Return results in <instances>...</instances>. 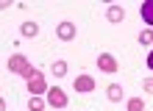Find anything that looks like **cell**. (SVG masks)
<instances>
[{"instance_id": "cell-15", "label": "cell", "mask_w": 153, "mask_h": 111, "mask_svg": "<svg viewBox=\"0 0 153 111\" xmlns=\"http://www.w3.org/2000/svg\"><path fill=\"white\" fill-rule=\"evenodd\" d=\"M142 89H145V92H148V95H153V78H148L145 83H142Z\"/></svg>"}, {"instance_id": "cell-4", "label": "cell", "mask_w": 153, "mask_h": 111, "mask_svg": "<svg viewBox=\"0 0 153 111\" xmlns=\"http://www.w3.org/2000/svg\"><path fill=\"white\" fill-rule=\"evenodd\" d=\"M97 70H100V72H109V75H114L120 67H117V58H114L111 53H100V56H97Z\"/></svg>"}, {"instance_id": "cell-13", "label": "cell", "mask_w": 153, "mask_h": 111, "mask_svg": "<svg viewBox=\"0 0 153 111\" xmlns=\"http://www.w3.org/2000/svg\"><path fill=\"white\" fill-rule=\"evenodd\" d=\"M142 108H145L142 97H131V100H128V111H142Z\"/></svg>"}, {"instance_id": "cell-14", "label": "cell", "mask_w": 153, "mask_h": 111, "mask_svg": "<svg viewBox=\"0 0 153 111\" xmlns=\"http://www.w3.org/2000/svg\"><path fill=\"white\" fill-rule=\"evenodd\" d=\"M139 42L142 44H153V31H142L139 33Z\"/></svg>"}, {"instance_id": "cell-12", "label": "cell", "mask_w": 153, "mask_h": 111, "mask_svg": "<svg viewBox=\"0 0 153 111\" xmlns=\"http://www.w3.org/2000/svg\"><path fill=\"white\" fill-rule=\"evenodd\" d=\"M67 61H56V64H53V75H56V78H61V75H67Z\"/></svg>"}, {"instance_id": "cell-1", "label": "cell", "mask_w": 153, "mask_h": 111, "mask_svg": "<svg viewBox=\"0 0 153 111\" xmlns=\"http://www.w3.org/2000/svg\"><path fill=\"white\" fill-rule=\"evenodd\" d=\"M8 70H11V72H17V75H25V78H28L36 67H31V61L25 58V56H20V53H17V56H11V58H8Z\"/></svg>"}, {"instance_id": "cell-16", "label": "cell", "mask_w": 153, "mask_h": 111, "mask_svg": "<svg viewBox=\"0 0 153 111\" xmlns=\"http://www.w3.org/2000/svg\"><path fill=\"white\" fill-rule=\"evenodd\" d=\"M148 67H150V70H153V50H150V53H148Z\"/></svg>"}, {"instance_id": "cell-11", "label": "cell", "mask_w": 153, "mask_h": 111, "mask_svg": "<svg viewBox=\"0 0 153 111\" xmlns=\"http://www.w3.org/2000/svg\"><path fill=\"white\" fill-rule=\"evenodd\" d=\"M28 108H31V111H45V100L31 95V100H28Z\"/></svg>"}, {"instance_id": "cell-3", "label": "cell", "mask_w": 153, "mask_h": 111, "mask_svg": "<svg viewBox=\"0 0 153 111\" xmlns=\"http://www.w3.org/2000/svg\"><path fill=\"white\" fill-rule=\"evenodd\" d=\"M48 103L53 108H64L70 100H67V95H64V89H61V86H50L48 89Z\"/></svg>"}, {"instance_id": "cell-6", "label": "cell", "mask_w": 153, "mask_h": 111, "mask_svg": "<svg viewBox=\"0 0 153 111\" xmlns=\"http://www.w3.org/2000/svg\"><path fill=\"white\" fill-rule=\"evenodd\" d=\"M95 89V78L92 75H78L75 78V92H81V95H86V92Z\"/></svg>"}, {"instance_id": "cell-7", "label": "cell", "mask_w": 153, "mask_h": 111, "mask_svg": "<svg viewBox=\"0 0 153 111\" xmlns=\"http://www.w3.org/2000/svg\"><path fill=\"white\" fill-rule=\"evenodd\" d=\"M123 17H125V8L123 6H109V11H106V20L109 22H123Z\"/></svg>"}, {"instance_id": "cell-10", "label": "cell", "mask_w": 153, "mask_h": 111, "mask_svg": "<svg viewBox=\"0 0 153 111\" xmlns=\"http://www.w3.org/2000/svg\"><path fill=\"white\" fill-rule=\"evenodd\" d=\"M142 20L153 28V0H145V3H142Z\"/></svg>"}, {"instance_id": "cell-9", "label": "cell", "mask_w": 153, "mask_h": 111, "mask_svg": "<svg viewBox=\"0 0 153 111\" xmlns=\"http://www.w3.org/2000/svg\"><path fill=\"white\" fill-rule=\"evenodd\" d=\"M106 95H109V103H120L123 100V86L120 83H111V86L106 89Z\"/></svg>"}, {"instance_id": "cell-5", "label": "cell", "mask_w": 153, "mask_h": 111, "mask_svg": "<svg viewBox=\"0 0 153 111\" xmlns=\"http://www.w3.org/2000/svg\"><path fill=\"white\" fill-rule=\"evenodd\" d=\"M56 36H59L61 42H70V39L75 36V25H73V22H67V20H64V22H59V25H56Z\"/></svg>"}, {"instance_id": "cell-8", "label": "cell", "mask_w": 153, "mask_h": 111, "mask_svg": "<svg viewBox=\"0 0 153 111\" xmlns=\"http://www.w3.org/2000/svg\"><path fill=\"white\" fill-rule=\"evenodd\" d=\"M20 33L25 36V39H33V36L39 33V22H33V20H28V22H22V25H20Z\"/></svg>"}, {"instance_id": "cell-2", "label": "cell", "mask_w": 153, "mask_h": 111, "mask_svg": "<svg viewBox=\"0 0 153 111\" xmlns=\"http://www.w3.org/2000/svg\"><path fill=\"white\" fill-rule=\"evenodd\" d=\"M28 92L33 97H42V92H48V83H45V72L42 70H33L28 75Z\"/></svg>"}]
</instances>
